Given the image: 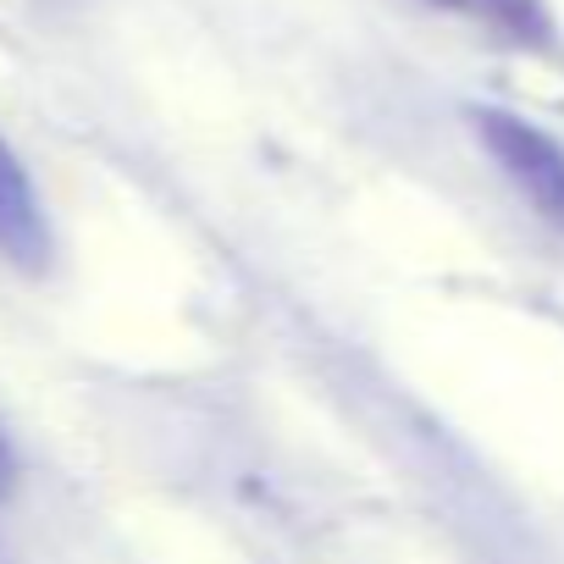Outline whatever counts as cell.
Returning <instances> with one entry per match:
<instances>
[{"label": "cell", "mask_w": 564, "mask_h": 564, "mask_svg": "<svg viewBox=\"0 0 564 564\" xmlns=\"http://www.w3.org/2000/svg\"><path fill=\"white\" fill-rule=\"evenodd\" d=\"M12 492V448H7V432H0V503Z\"/></svg>", "instance_id": "4"}, {"label": "cell", "mask_w": 564, "mask_h": 564, "mask_svg": "<svg viewBox=\"0 0 564 564\" xmlns=\"http://www.w3.org/2000/svg\"><path fill=\"white\" fill-rule=\"evenodd\" d=\"M0 260L40 271L51 260V221L45 205L34 194L29 166L18 161V150L0 139Z\"/></svg>", "instance_id": "2"}, {"label": "cell", "mask_w": 564, "mask_h": 564, "mask_svg": "<svg viewBox=\"0 0 564 564\" xmlns=\"http://www.w3.org/2000/svg\"><path fill=\"white\" fill-rule=\"evenodd\" d=\"M432 7L476 23V29H492L514 45H547L553 40V18L542 0H432Z\"/></svg>", "instance_id": "3"}, {"label": "cell", "mask_w": 564, "mask_h": 564, "mask_svg": "<svg viewBox=\"0 0 564 564\" xmlns=\"http://www.w3.org/2000/svg\"><path fill=\"white\" fill-rule=\"evenodd\" d=\"M487 155L498 161V172L520 188V199L564 232V144L553 133H542L536 122L514 117V111H498V106H481L470 111Z\"/></svg>", "instance_id": "1"}]
</instances>
